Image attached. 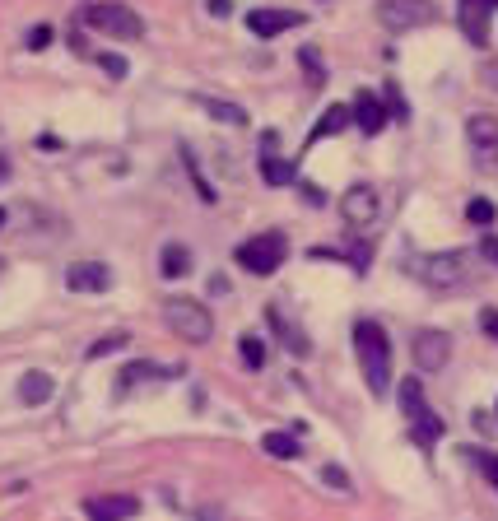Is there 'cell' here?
Wrapping results in <instances>:
<instances>
[{"mask_svg": "<svg viewBox=\"0 0 498 521\" xmlns=\"http://www.w3.org/2000/svg\"><path fill=\"white\" fill-rule=\"evenodd\" d=\"M340 214H345V224L350 228H368V224H377V191L373 187H350L345 196H340Z\"/></svg>", "mask_w": 498, "mask_h": 521, "instance_id": "obj_9", "label": "cell"}, {"mask_svg": "<svg viewBox=\"0 0 498 521\" xmlns=\"http://www.w3.org/2000/svg\"><path fill=\"white\" fill-rule=\"evenodd\" d=\"M298 24H303V14H294V10H252L247 14V28H252L256 38H280V33H289Z\"/></svg>", "mask_w": 498, "mask_h": 521, "instance_id": "obj_14", "label": "cell"}, {"mask_svg": "<svg viewBox=\"0 0 498 521\" xmlns=\"http://www.w3.org/2000/svg\"><path fill=\"white\" fill-rule=\"evenodd\" d=\"M163 321H168V331H173L177 340H187V345H205V340L215 335L210 308H205L201 298H187V294H177L163 303Z\"/></svg>", "mask_w": 498, "mask_h": 521, "instance_id": "obj_2", "label": "cell"}, {"mask_svg": "<svg viewBox=\"0 0 498 521\" xmlns=\"http://www.w3.org/2000/svg\"><path fill=\"white\" fill-rule=\"evenodd\" d=\"M261 447H266L275 461H294V456H298V442L289 438V433H266V438H261Z\"/></svg>", "mask_w": 498, "mask_h": 521, "instance_id": "obj_23", "label": "cell"}, {"mask_svg": "<svg viewBox=\"0 0 498 521\" xmlns=\"http://www.w3.org/2000/svg\"><path fill=\"white\" fill-rule=\"evenodd\" d=\"M298 61H303V70H308V84H326V70H322V61L312 56V47H303V52H298Z\"/></svg>", "mask_w": 498, "mask_h": 521, "instance_id": "obj_27", "label": "cell"}, {"mask_svg": "<svg viewBox=\"0 0 498 521\" xmlns=\"http://www.w3.org/2000/svg\"><path fill=\"white\" fill-rule=\"evenodd\" d=\"M485 256H489V261H494V266H498V238H485Z\"/></svg>", "mask_w": 498, "mask_h": 521, "instance_id": "obj_36", "label": "cell"}, {"mask_svg": "<svg viewBox=\"0 0 498 521\" xmlns=\"http://www.w3.org/2000/svg\"><path fill=\"white\" fill-rule=\"evenodd\" d=\"M135 503L131 494H103V498H89L84 503V517L89 521H126V517H135Z\"/></svg>", "mask_w": 498, "mask_h": 521, "instance_id": "obj_15", "label": "cell"}, {"mask_svg": "<svg viewBox=\"0 0 498 521\" xmlns=\"http://www.w3.org/2000/svg\"><path fill=\"white\" fill-rule=\"evenodd\" d=\"M159 270H163V280H182V275L191 270V252H187V247H177V242H173V247H163V252H159Z\"/></svg>", "mask_w": 498, "mask_h": 521, "instance_id": "obj_20", "label": "cell"}, {"mask_svg": "<svg viewBox=\"0 0 498 521\" xmlns=\"http://www.w3.org/2000/svg\"><path fill=\"white\" fill-rule=\"evenodd\" d=\"M489 5H498V0H489Z\"/></svg>", "mask_w": 498, "mask_h": 521, "instance_id": "obj_39", "label": "cell"}, {"mask_svg": "<svg viewBox=\"0 0 498 521\" xmlns=\"http://www.w3.org/2000/svg\"><path fill=\"white\" fill-rule=\"evenodd\" d=\"M415 275L433 289H457L471 280V252H438V256H419Z\"/></svg>", "mask_w": 498, "mask_h": 521, "instance_id": "obj_6", "label": "cell"}, {"mask_svg": "<svg viewBox=\"0 0 498 521\" xmlns=\"http://www.w3.org/2000/svg\"><path fill=\"white\" fill-rule=\"evenodd\" d=\"M94 61H98L103 70H108V75H117V80L126 75V61H117V56H94Z\"/></svg>", "mask_w": 498, "mask_h": 521, "instance_id": "obj_30", "label": "cell"}, {"mask_svg": "<svg viewBox=\"0 0 498 521\" xmlns=\"http://www.w3.org/2000/svg\"><path fill=\"white\" fill-rule=\"evenodd\" d=\"M447 359H452V340H447L443 331H419L415 335V363L424 368V373H438Z\"/></svg>", "mask_w": 498, "mask_h": 521, "instance_id": "obj_10", "label": "cell"}, {"mask_svg": "<svg viewBox=\"0 0 498 521\" xmlns=\"http://www.w3.org/2000/svg\"><path fill=\"white\" fill-rule=\"evenodd\" d=\"M243 363L247 368H261V363H266V345H261V340H256V335H243Z\"/></svg>", "mask_w": 498, "mask_h": 521, "instance_id": "obj_26", "label": "cell"}, {"mask_svg": "<svg viewBox=\"0 0 498 521\" xmlns=\"http://www.w3.org/2000/svg\"><path fill=\"white\" fill-rule=\"evenodd\" d=\"M471 461H475V470H480V475H485V480L498 489V452H485V447H471Z\"/></svg>", "mask_w": 498, "mask_h": 521, "instance_id": "obj_24", "label": "cell"}, {"mask_svg": "<svg viewBox=\"0 0 498 521\" xmlns=\"http://www.w3.org/2000/svg\"><path fill=\"white\" fill-rule=\"evenodd\" d=\"M322 480H326V484H336V489H350V480H345V470H340V466H326V470H322Z\"/></svg>", "mask_w": 498, "mask_h": 521, "instance_id": "obj_31", "label": "cell"}, {"mask_svg": "<svg viewBox=\"0 0 498 521\" xmlns=\"http://www.w3.org/2000/svg\"><path fill=\"white\" fill-rule=\"evenodd\" d=\"M387 112H391V117H396V121H405V117H410V107H405L401 89H396V84H391V80H387Z\"/></svg>", "mask_w": 498, "mask_h": 521, "instance_id": "obj_28", "label": "cell"}, {"mask_svg": "<svg viewBox=\"0 0 498 521\" xmlns=\"http://www.w3.org/2000/svg\"><path fill=\"white\" fill-rule=\"evenodd\" d=\"M84 24L94 28V33H108L117 42H140L145 38V19L122 5V0H103V5H84Z\"/></svg>", "mask_w": 498, "mask_h": 521, "instance_id": "obj_3", "label": "cell"}, {"mask_svg": "<svg viewBox=\"0 0 498 521\" xmlns=\"http://www.w3.org/2000/svg\"><path fill=\"white\" fill-rule=\"evenodd\" d=\"M401 415L410 419V438H415L419 447H433V442L443 438V419L429 410L419 377H405V382H401Z\"/></svg>", "mask_w": 498, "mask_h": 521, "instance_id": "obj_5", "label": "cell"}, {"mask_svg": "<svg viewBox=\"0 0 498 521\" xmlns=\"http://www.w3.org/2000/svg\"><path fill=\"white\" fill-rule=\"evenodd\" d=\"M210 14H219V19H224V14H229V0H210Z\"/></svg>", "mask_w": 498, "mask_h": 521, "instance_id": "obj_37", "label": "cell"}, {"mask_svg": "<svg viewBox=\"0 0 498 521\" xmlns=\"http://www.w3.org/2000/svg\"><path fill=\"white\" fill-rule=\"evenodd\" d=\"M266 321H270V326H275V331L284 335V349H289V354H298V359H308V354H312L308 335H303V326H298V321L289 317V312H284L280 303H270V308H266Z\"/></svg>", "mask_w": 498, "mask_h": 521, "instance_id": "obj_13", "label": "cell"}, {"mask_svg": "<svg viewBox=\"0 0 498 521\" xmlns=\"http://www.w3.org/2000/svg\"><path fill=\"white\" fill-rule=\"evenodd\" d=\"M489 0H461V10H457V19H461V33H466V42L471 47H485L489 42Z\"/></svg>", "mask_w": 498, "mask_h": 521, "instance_id": "obj_12", "label": "cell"}, {"mask_svg": "<svg viewBox=\"0 0 498 521\" xmlns=\"http://www.w3.org/2000/svg\"><path fill=\"white\" fill-rule=\"evenodd\" d=\"M52 391H56V382L47 373H24V377H19V401H24V405L52 401Z\"/></svg>", "mask_w": 498, "mask_h": 521, "instance_id": "obj_18", "label": "cell"}, {"mask_svg": "<svg viewBox=\"0 0 498 521\" xmlns=\"http://www.w3.org/2000/svg\"><path fill=\"white\" fill-rule=\"evenodd\" d=\"M480 326H485V331L498 340V308H485V312H480Z\"/></svg>", "mask_w": 498, "mask_h": 521, "instance_id": "obj_34", "label": "cell"}, {"mask_svg": "<svg viewBox=\"0 0 498 521\" xmlns=\"http://www.w3.org/2000/svg\"><path fill=\"white\" fill-rule=\"evenodd\" d=\"M354 121V107H345V103H336V107H326L322 112V121L308 131V145H317V140H326V135H340L345 126Z\"/></svg>", "mask_w": 498, "mask_h": 521, "instance_id": "obj_17", "label": "cell"}, {"mask_svg": "<svg viewBox=\"0 0 498 521\" xmlns=\"http://www.w3.org/2000/svg\"><path fill=\"white\" fill-rule=\"evenodd\" d=\"M466 219H471V224H494V205H489V201H471V205H466Z\"/></svg>", "mask_w": 498, "mask_h": 521, "instance_id": "obj_29", "label": "cell"}, {"mask_svg": "<svg viewBox=\"0 0 498 521\" xmlns=\"http://www.w3.org/2000/svg\"><path fill=\"white\" fill-rule=\"evenodd\" d=\"M284 256H289V238H284L280 228H266V233L238 242L233 261H238L243 270H252V275H275V270L284 266Z\"/></svg>", "mask_w": 498, "mask_h": 521, "instance_id": "obj_4", "label": "cell"}, {"mask_svg": "<svg viewBox=\"0 0 498 521\" xmlns=\"http://www.w3.org/2000/svg\"><path fill=\"white\" fill-rule=\"evenodd\" d=\"M466 145H471V163L485 177H498V117L489 112H475L466 121Z\"/></svg>", "mask_w": 498, "mask_h": 521, "instance_id": "obj_7", "label": "cell"}, {"mask_svg": "<svg viewBox=\"0 0 498 521\" xmlns=\"http://www.w3.org/2000/svg\"><path fill=\"white\" fill-rule=\"evenodd\" d=\"M480 80H485L489 89H498V56H494V61H485V66H480Z\"/></svg>", "mask_w": 498, "mask_h": 521, "instance_id": "obj_33", "label": "cell"}, {"mask_svg": "<svg viewBox=\"0 0 498 521\" xmlns=\"http://www.w3.org/2000/svg\"><path fill=\"white\" fill-rule=\"evenodd\" d=\"M387 117H391V112L377 103L368 89H359V94H354V126H359L364 135H377L382 126H387Z\"/></svg>", "mask_w": 498, "mask_h": 521, "instance_id": "obj_16", "label": "cell"}, {"mask_svg": "<svg viewBox=\"0 0 498 521\" xmlns=\"http://www.w3.org/2000/svg\"><path fill=\"white\" fill-rule=\"evenodd\" d=\"M154 377H168V368H159V363H131V368H122L117 391H131V387H140V382H154Z\"/></svg>", "mask_w": 498, "mask_h": 521, "instance_id": "obj_21", "label": "cell"}, {"mask_svg": "<svg viewBox=\"0 0 498 521\" xmlns=\"http://www.w3.org/2000/svg\"><path fill=\"white\" fill-rule=\"evenodd\" d=\"M117 349H126V335H103V340H94V345L84 349V359L94 363V359H103V354H117Z\"/></svg>", "mask_w": 498, "mask_h": 521, "instance_id": "obj_25", "label": "cell"}, {"mask_svg": "<svg viewBox=\"0 0 498 521\" xmlns=\"http://www.w3.org/2000/svg\"><path fill=\"white\" fill-rule=\"evenodd\" d=\"M438 19L429 0H382L377 5V24L391 28V33H405V28H424Z\"/></svg>", "mask_w": 498, "mask_h": 521, "instance_id": "obj_8", "label": "cell"}, {"mask_svg": "<svg viewBox=\"0 0 498 521\" xmlns=\"http://www.w3.org/2000/svg\"><path fill=\"white\" fill-rule=\"evenodd\" d=\"M354 354H359V368L368 377V391L373 396H387L391 391V340L377 321H359L354 326Z\"/></svg>", "mask_w": 498, "mask_h": 521, "instance_id": "obj_1", "label": "cell"}, {"mask_svg": "<svg viewBox=\"0 0 498 521\" xmlns=\"http://www.w3.org/2000/svg\"><path fill=\"white\" fill-rule=\"evenodd\" d=\"M261 177H266L270 187H289L298 177L294 159H275V154H261Z\"/></svg>", "mask_w": 498, "mask_h": 521, "instance_id": "obj_19", "label": "cell"}, {"mask_svg": "<svg viewBox=\"0 0 498 521\" xmlns=\"http://www.w3.org/2000/svg\"><path fill=\"white\" fill-rule=\"evenodd\" d=\"M66 284L75 294H103L112 284V270L103 266V261H75V266L66 270Z\"/></svg>", "mask_w": 498, "mask_h": 521, "instance_id": "obj_11", "label": "cell"}, {"mask_svg": "<svg viewBox=\"0 0 498 521\" xmlns=\"http://www.w3.org/2000/svg\"><path fill=\"white\" fill-rule=\"evenodd\" d=\"M47 42H52V28H33V33H28V47H33V52H42Z\"/></svg>", "mask_w": 498, "mask_h": 521, "instance_id": "obj_32", "label": "cell"}, {"mask_svg": "<svg viewBox=\"0 0 498 521\" xmlns=\"http://www.w3.org/2000/svg\"><path fill=\"white\" fill-rule=\"evenodd\" d=\"M201 107L210 112L215 121H224V126H247V107L238 103H219V98H201Z\"/></svg>", "mask_w": 498, "mask_h": 521, "instance_id": "obj_22", "label": "cell"}, {"mask_svg": "<svg viewBox=\"0 0 498 521\" xmlns=\"http://www.w3.org/2000/svg\"><path fill=\"white\" fill-rule=\"evenodd\" d=\"M303 201H308V205H326L322 187H312V182H303Z\"/></svg>", "mask_w": 498, "mask_h": 521, "instance_id": "obj_35", "label": "cell"}, {"mask_svg": "<svg viewBox=\"0 0 498 521\" xmlns=\"http://www.w3.org/2000/svg\"><path fill=\"white\" fill-rule=\"evenodd\" d=\"M0 224H5V210H0Z\"/></svg>", "mask_w": 498, "mask_h": 521, "instance_id": "obj_38", "label": "cell"}]
</instances>
